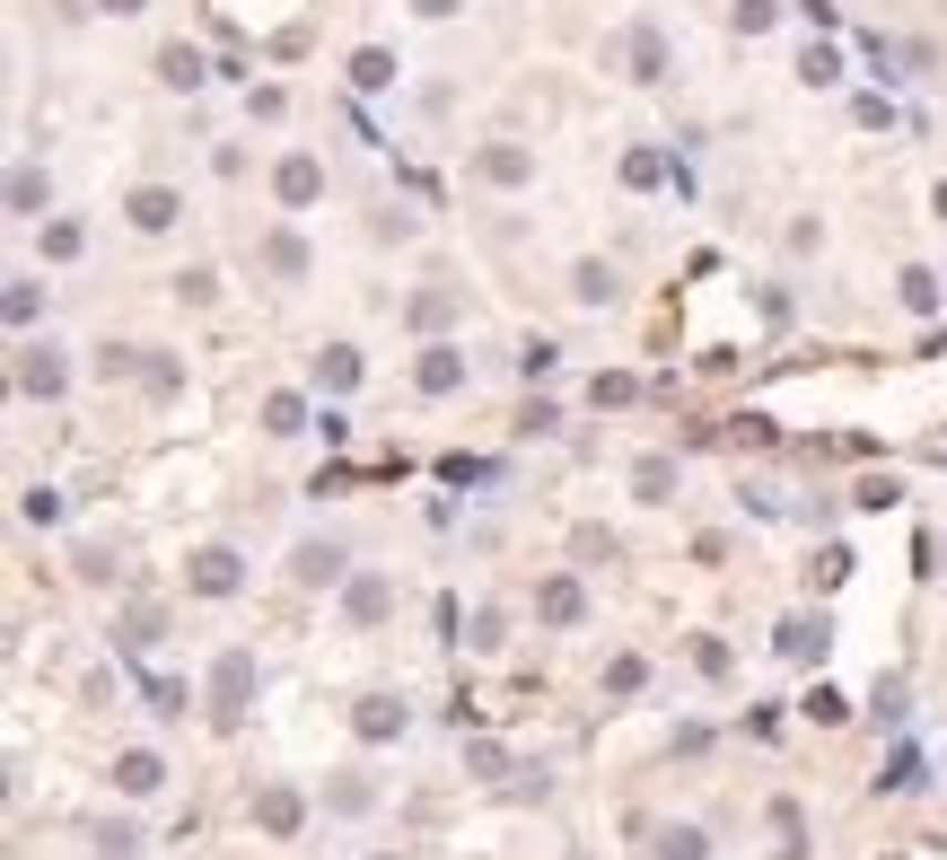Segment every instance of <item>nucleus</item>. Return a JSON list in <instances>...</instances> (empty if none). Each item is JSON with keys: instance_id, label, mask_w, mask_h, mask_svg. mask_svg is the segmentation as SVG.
<instances>
[{"instance_id": "obj_12", "label": "nucleus", "mask_w": 947, "mask_h": 860, "mask_svg": "<svg viewBox=\"0 0 947 860\" xmlns=\"http://www.w3.org/2000/svg\"><path fill=\"white\" fill-rule=\"evenodd\" d=\"M413 9H430V18H448V9H457V0H413Z\"/></svg>"}, {"instance_id": "obj_10", "label": "nucleus", "mask_w": 947, "mask_h": 860, "mask_svg": "<svg viewBox=\"0 0 947 860\" xmlns=\"http://www.w3.org/2000/svg\"><path fill=\"white\" fill-rule=\"evenodd\" d=\"M667 484H676V475H667V457H649V466H641V500H667Z\"/></svg>"}, {"instance_id": "obj_14", "label": "nucleus", "mask_w": 947, "mask_h": 860, "mask_svg": "<svg viewBox=\"0 0 947 860\" xmlns=\"http://www.w3.org/2000/svg\"><path fill=\"white\" fill-rule=\"evenodd\" d=\"M939 211H947V185H939Z\"/></svg>"}, {"instance_id": "obj_7", "label": "nucleus", "mask_w": 947, "mask_h": 860, "mask_svg": "<svg viewBox=\"0 0 947 860\" xmlns=\"http://www.w3.org/2000/svg\"><path fill=\"white\" fill-rule=\"evenodd\" d=\"M544 614H553V623H571V614H580V589H571V580H553V589H544Z\"/></svg>"}, {"instance_id": "obj_4", "label": "nucleus", "mask_w": 947, "mask_h": 860, "mask_svg": "<svg viewBox=\"0 0 947 860\" xmlns=\"http://www.w3.org/2000/svg\"><path fill=\"white\" fill-rule=\"evenodd\" d=\"M115 773H123V790H132V799H141V790H158V755H123Z\"/></svg>"}, {"instance_id": "obj_13", "label": "nucleus", "mask_w": 947, "mask_h": 860, "mask_svg": "<svg viewBox=\"0 0 947 860\" xmlns=\"http://www.w3.org/2000/svg\"><path fill=\"white\" fill-rule=\"evenodd\" d=\"M106 9H141V0H106Z\"/></svg>"}, {"instance_id": "obj_1", "label": "nucleus", "mask_w": 947, "mask_h": 860, "mask_svg": "<svg viewBox=\"0 0 947 860\" xmlns=\"http://www.w3.org/2000/svg\"><path fill=\"white\" fill-rule=\"evenodd\" d=\"M194 589H202V598H229V589H237V553H229V545H211V553L194 562Z\"/></svg>"}, {"instance_id": "obj_8", "label": "nucleus", "mask_w": 947, "mask_h": 860, "mask_svg": "<svg viewBox=\"0 0 947 860\" xmlns=\"http://www.w3.org/2000/svg\"><path fill=\"white\" fill-rule=\"evenodd\" d=\"M457 377H466V361H457V352H439V361H422V386H457Z\"/></svg>"}, {"instance_id": "obj_2", "label": "nucleus", "mask_w": 947, "mask_h": 860, "mask_svg": "<svg viewBox=\"0 0 947 860\" xmlns=\"http://www.w3.org/2000/svg\"><path fill=\"white\" fill-rule=\"evenodd\" d=\"M132 220H141V229H167V220H176V194H167V185L132 194Z\"/></svg>"}, {"instance_id": "obj_3", "label": "nucleus", "mask_w": 947, "mask_h": 860, "mask_svg": "<svg viewBox=\"0 0 947 860\" xmlns=\"http://www.w3.org/2000/svg\"><path fill=\"white\" fill-rule=\"evenodd\" d=\"M334 571H343L334 545H299V580H334Z\"/></svg>"}, {"instance_id": "obj_6", "label": "nucleus", "mask_w": 947, "mask_h": 860, "mask_svg": "<svg viewBox=\"0 0 947 860\" xmlns=\"http://www.w3.org/2000/svg\"><path fill=\"white\" fill-rule=\"evenodd\" d=\"M263 826H272V835H290V826H299V799H290V790H272V799H263Z\"/></svg>"}, {"instance_id": "obj_5", "label": "nucleus", "mask_w": 947, "mask_h": 860, "mask_svg": "<svg viewBox=\"0 0 947 860\" xmlns=\"http://www.w3.org/2000/svg\"><path fill=\"white\" fill-rule=\"evenodd\" d=\"M281 194H290V203H308V194H316V167H308V158H290V167H281Z\"/></svg>"}, {"instance_id": "obj_9", "label": "nucleus", "mask_w": 947, "mask_h": 860, "mask_svg": "<svg viewBox=\"0 0 947 860\" xmlns=\"http://www.w3.org/2000/svg\"><path fill=\"white\" fill-rule=\"evenodd\" d=\"M360 729H368V737H386V729H404V703H395V712H386V703H368V712H360Z\"/></svg>"}, {"instance_id": "obj_11", "label": "nucleus", "mask_w": 947, "mask_h": 860, "mask_svg": "<svg viewBox=\"0 0 947 860\" xmlns=\"http://www.w3.org/2000/svg\"><path fill=\"white\" fill-rule=\"evenodd\" d=\"M377 607H386V580H360V589H352V614H360V623H368V614H377Z\"/></svg>"}]
</instances>
